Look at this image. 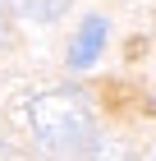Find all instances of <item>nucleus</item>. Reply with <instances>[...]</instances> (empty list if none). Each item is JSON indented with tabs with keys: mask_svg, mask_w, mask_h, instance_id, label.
Instances as JSON below:
<instances>
[{
	"mask_svg": "<svg viewBox=\"0 0 156 161\" xmlns=\"http://www.w3.org/2000/svg\"><path fill=\"white\" fill-rule=\"evenodd\" d=\"M14 14H23V19H37V23H55L64 9H69V0H9Z\"/></svg>",
	"mask_w": 156,
	"mask_h": 161,
	"instance_id": "7ed1b4c3",
	"label": "nucleus"
},
{
	"mask_svg": "<svg viewBox=\"0 0 156 161\" xmlns=\"http://www.w3.org/2000/svg\"><path fill=\"white\" fill-rule=\"evenodd\" d=\"M152 161H156V157H152Z\"/></svg>",
	"mask_w": 156,
	"mask_h": 161,
	"instance_id": "0eeeda50",
	"label": "nucleus"
},
{
	"mask_svg": "<svg viewBox=\"0 0 156 161\" xmlns=\"http://www.w3.org/2000/svg\"><path fill=\"white\" fill-rule=\"evenodd\" d=\"M152 111H156V101H152Z\"/></svg>",
	"mask_w": 156,
	"mask_h": 161,
	"instance_id": "423d86ee",
	"label": "nucleus"
},
{
	"mask_svg": "<svg viewBox=\"0 0 156 161\" xmlns=\"http://www.w3.org/2000/svg\"><path fill=\"white\" fill-rule=\"evenodd\" d=\"M106 32H110V23L101 19V14H92L83 23V32L73 37V51H69V64L73 69H87V64L101 55V46H106Z\"/></svg>",
	"mask_w": 156,
	"mask_h": 161,
	"instance_id": "f03ea898",
	"label": "nucleus"
},
{
	"mask_svg": "<svg viewBox=\"0 0 156 161\" xmlns=\"http://www.w3.org/2000/svg\"><path fill=\"white\" fill-rule=\"evenodd\" d=\"M28 124L32 134L46 143L51 152H87L96 138V124H92V111L78 87H55V92H41V97L28 101Z\"/></svg>",
	"mask_w": 156,
	"mask_h": 161,
	"instance_id": "f257e3e1",
	"label": "nucleus"
},
{
	"mask_svg": "<svg viewBox=\"0 0 156 161\" xmlns=\"http://www.w3.org/2000/svg\"><path fill=\"white\" fill-rule=\"evenodd\" d=\"M87 152H92V161H138L129 147H120V143H96V138H92Z\"/></svg>",
	"mask_w": 156,
	"mask_h": 161,
	"instance_id": "20e7f679",
	"label": "nucleus"
},
{
	"mask_svg": "<svg viewBox=\"0 0 156 161\" xmlns=\"http://www.w3.org/2000/svg\"><path fill=\"white\" fill-rule=\"evenodd\" d=\"M9 42V23H5V9H0V46Z\"/></svg>",
	"mask_w": 156,
	"mask_h": 161,
	"instance_id": "39448f33",
	"label": "nucleus"
}]
</instances>
